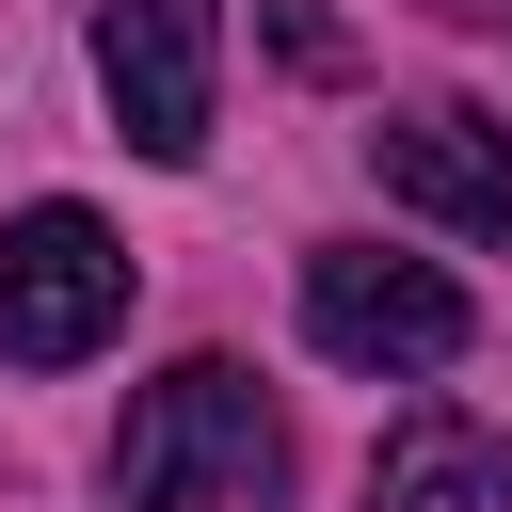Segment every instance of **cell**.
I'll use <instances>...</instances> for the list:
<instances>
[{
  "mask_svg": "<svg viewBox=\"0 0 512 512\" xmlns=\"http://www.w3.org/2000/svg\"><path fill=\"white\" fill-rule=\"evenodd\" d=\"M112 496H128V512H272V496H288V416L256 400L240 352H192V368H160V384L128 400Z\"/></svg>",
  "mask_w": 512,
  "mask_h": 512,
  "instance_id": "cell-1",
  "label": "cell"
},
{
  "mask_svg": "<svg viewBox=\"0 0 512 512\" xmlns=\"http://www.w3.org/2000/svg\"><path fill=\"white\" fill-rule=\"evenodd\" d=\"M128 320V240L96 208H16L0 224V368H80Z\"/></svg>",
  "mask_w": 512,
  "mask_h": 512,
  "instance_id": "cell-2",
  "label": "cell"
},
{
  "mask_svg": "<svg viewBox=\"0 0 512 512\" xmlns=\"http://www.w3.org/2000/svg\"><path fill=\"white\" fill-rule=\"evenodd\" d=\"M304 336L336 368H448L480 336V304L432 272V256H384V240H320L304 256Z\"/></svg>",
  "mask_w": 512,
  "mask_h": 512,
  "instance_id": "cell-3",
  "label": "cell"
},
{
  "mask_svg": "<svg viewBox=\"0 0 512 512\" xmlns=\"http://www.w3.org/2000/svg\"><path fill=\"white\" fill-rule=\"evenodd\" d=\"M96 96L144 160H208V96H224V0H112L96 16Z\"/></svg>",
  "mask_w": 512,
  "mask_h": 512,
  "instance_id": "cell-4",
  "label": "cell"
},
{
  "mask_svg": "<svg viewBox=\"0 0 512 512\" xmlns=\"http://www.w3.org/2000/svg\"><path fill=\"white\" fill-rule=\"evenodd\" d=\"M368 176H384L400 208L464 224V240H512V128H496V112H464V96L384 112V128H368Z\"/></svg>",
  "mask_w": 512,
  "mask_h": 512,
  "instance_id": "cell-5",
  "label": "cell"
},
{
  "mask_svg": "<svg viewBox=\"0 0 512 512\" xmlns=\"http://www.w3.org/2000/svg\"><path fill=\"white\" fill-rule=\"evenodd\" d=\"M368 512H512V448L448 400H416L384 448H368Z\"/></svg>",
  "mask_w": 512,
  "mask_h": 512,
  "instance_id": "cell-6",
  "label": "cell"
},
{
  "mask_svg": "<svg viewBox=\"0 0 512 512\" xmlns=\"http://www.w3.org/2000/svg\"><path fill=\"white\" fill-rule=\"evenodd\" d=\"M432 16H480V32H512V0H432Z\"/></svg>",
  "mask_w": 512,
  "mask_h": 512,
  "instance_id": "cell-7",
  "label": "cell"
}]
</instances>
